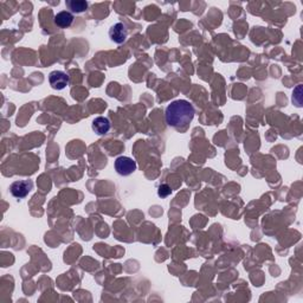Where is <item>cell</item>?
<instances>
[{
    "label": "cell",
    "mask_w": 303,
    "mask_h": 303,
    "mask_svg": "<svg viewBox=\"0 0 303 303\" xmlns=\"http://www.w3.org/2000/svg\"><path fill=\"white\" fill-rule=\"evenodd\" d=\"M170 193H172V190H170V186L166 185V184L161 185L159 188V191H158V194H159V196H161V198H166V196H170Z\"/></svg>",
    "instance_id": "9"
},
{
    "label": "cell",
    "mask_w": 303,
    "mask_h": 303,
    "mask_svg": "<svg viewBox=\"0 0 303 303\" xmlns=\"http://www.w3.org/2000/svg\"><path fill=\"white\" fill-rule=\"evenodd\" d=\"M72 22H74V16L72 12L69 11L58 12V14L54 16V24L60 28H66L72 26Z\"/></svg>",
    "instance_id": "7"
},
{
    "label": "cell",
    "mask_w": 303,
    "mask_h": 303,
    "mask_svg": "<svg viewBox=\"0 0 303 303\" xmlns=\"http://www.w3.org/2000/svg\"><path fill=\"white\" fill-rule=\"evenodd\" d=\"M115 170L120 176H130L132 173H134L136 170V162L132 158L118 156L115 160Z\"/></svg>",
    "instance_id": "2"
},
{
    "label": "cell",
    "mask_w": 303,
    "mask_h": 303,
    "mask_svg": "<svg viewBox=\"0 0 303 303\" xmlns=\"http://www.w3.org/2000/svg\"><path fill=\"white\" fill-rule=\"evenodd\" d=\"M128 36V30L126 28L124 24L122 22H116L115 25H112L109 30V37L110 40L116 44H122L124 43Z\"/></svg>",
    "instance_id": "5"
},
{
    "label": "cell",
    "mask_w": 303,
    "mask_h": 303,
    "mask_svg": "<svg viewBox=\"0 0 303 303\" xmlns=\"http://www.w3.org/2000/svg\"><path fill=\"white\" fill-rule=\"evenodd\" d=\"M34 188V182L31 180H18L10 186V192L14 198L22 199Z\"/></svg>",
    "instance_id": "3"
},
{
    "label": "cell",
    "mask_w": 303,
    "mask_h": 303,
    "mask_svg": "<svg viewBox=\"0 0 303 303\" xmlns=\"http://www.w3.org/2000/svg\"><path fill=\"white\" fill-rule=\"evenodd\" d=\"M66 5L72 14H82L89 6L88 2H84V0H66Z\"/></svg>",
    "instance_id": "8"
},
{
    "label": "cell",
    "mask_w": 303,
    "mask_h": 303,
    "mask_svg": "<svg viewBox=\"0 0 303 303\" xmlns=\"http://www.w3.org/2000/svg\"><path fill=\"white\" fill-rule=\"evenodd\" d=\"M92 128L98 135H104L110 130V121H109L107 118L98 116V118H96L95 120L92 121Z\"/></svg>",
    "instance_id": "6"
},
{
    "label": "cell",
    "mask_w": 303,
    "mask_h": 303,
    "mask_svg": "<svg viewBox=\"0 0 303 303\" xmlns=\"http://www.w3.org/2000/svg\"><path fill=\"white\" fill-rule=\"evenodd\" d=\"M194 108L186 100H176L167 106L165 118L170 127L185 130L194 118Z\"/></svg>",
    "instance_id": "1"
},
{
    "label": "cell",
    "mask_w": 303,
    "mask_h": 303,
    "mask_svg": "<svg viewBox=\"0 0 303 303\" xmlns=\"http://www.w3.org/2000/svg\"><path fill=\"white\" fill-rule=\"evenodd\" d=\"M69 76H68L66 72H60V70L51 72L49 75L50 86L51 88L54 90H63L64 88H66V86L69 84Z\"/></svg>",
    "instance_id": "4"
}]
</instances>
